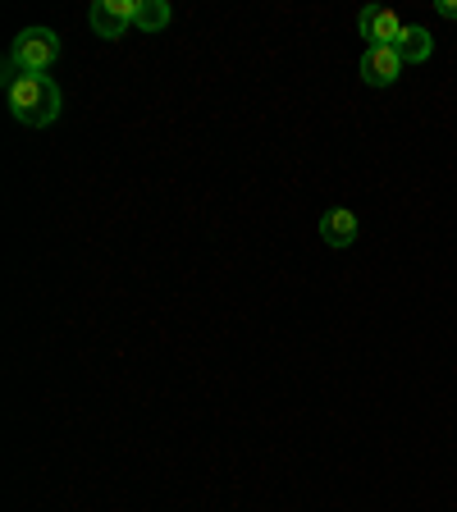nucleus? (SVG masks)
<instances>
[{"label": "nucleus", "instance_id": "f257e3e1", "mask_svg": "<svg viewBox=\"0 0 457 512\" xmlns=\"http://www.w3.org/2000/svg\"><path fill=\"white\" fill-rule=\"evenodd\" d=\"M5 101H10V115L28 128L55 124L64 110V96L51 74H14V69H5Z\"/></svg>", "mask_w": 457, "mask_h": 512}, {"label": "nucleus", "instance_id": "f03ea898", "mask_svg": "<svg viewBox=\"0 0 457 512\" xmlns=\"http://www.w3.org/2000/svg\"><path fill=\"white\" fill-rule=\"evenodd\" d=\"M55 60H60V37L51 28H23L14 37L10 55H5V69H14V74H46Z\"/></svg>", "mask_w": 457, "mask_h": 512}, {"label": "nucleus", "instance_id": "7ed1b4c3", "mask_svg": "<svg viewBox=\"0 0 457 512\" xmlns=\"http://www.w3.org/2000/svg\"><path fill=\"white\" fill-rule=\"evenodd\" d=\"M138 5L142 0H92V10H87V23L101 42H119L133 23H138Z\"/></svg>", "mask_w": 457, "mask_h": 512}, {"label": "nucleus", "instance_id": "20e7f679", "mask_svg": "<svg viewBox=\"0 0 457 512\" xmlns=\"http://www.w3.org/2000/svg\"><path fill=\"white\" fill-rule=\"evenodd\" d=\"M357 32L366 37V46H398L407 23L398 19L394 10H384V5H366V10L357 14Z\"/></svg>", "mask_w": 457, "mask_h": 512}, {"label": "nucleus", "instance_id": "39448f33", "mask_svg": "<svg viewBox=\"0 0 457 512\" xmlns=\"http://www.w3.org/2000/svg\"><path fill=\"white\" fill-rule=\"evenodd\" d=\"M398 74H403V55H398V46H366L362 51V83L389 87V83H398Z\"/></svg>", "mask_w": 457, "mask_h": 512}, {"label": "nucleus", "instance_id": "423d86ee", "mask_svg": "<svg viewBox=\"0 0 457 512\" xmlns=\"http://www.w3.org/2000/svg\"><path fill=\"white\" fill-rule=\"evenodd\" d=\"M357 229H362V220H357V211H348V206H334V211L320 215V238L330 247H352L357 243Z\"/></svg>", "mask_w": 457, "mask_h": 512}, {"label": "nucleus", "instance_id": "0eeeda50", "mask_svg": "<svg viewBox=\"0 0 457 512\" xmlns=\"http://www.w3.org/2000/svg\"><path fill=\"white\" fill-rule=\"evenodd\" d=\"M398 55H403V64H426L435 55V37L426 28H407L403 42H398Z\"/></svg>", "mask_w": 457, "mask_h": 512}, {"label": "nucleus", "instance_id": "6e6552de", "mask_svg": "<svg viewBox=\"0 0 457 512\" xmlns=\"http://www.w3.org/2000/svg\"><path fill=\"white\" fill-rule=\"evenodd\" d=\"M170 5L165 0H142L138 5V32H160V28H170Z\"/></svg>", "mask_w": 457, "mask_h": 512}, {"label": "nucleus", "instance_id": "1a4fd4ad", "mask_svg": "<svg viewBox=\"0 0 457 512\" xmlns=\"http://www.w3.org/2000/svg\"><path fill=\"white\" fill-rule=\"evenodd\" d=\"M435 10L444 14V19H457V0H435Z\"/></svg>", "mask_w": 457, "mask_h": 512}]
</instances>
